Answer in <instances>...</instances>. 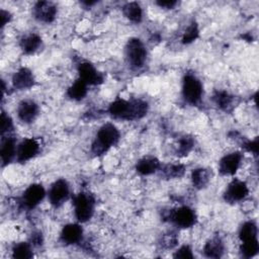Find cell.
<instances>
[{
    "label": "cell",
    "instance_id": "cell-1",
    "mask_svg": "<svg viewBox=\"0 0 259 259\" xmlns=\"http://www.w3.org/2000/svg\"><path fill=\"white\" fill-rule=\"evenodd\" d=\"M149 104L143 99H122L116 98L108 106L109 114L116 119L137 120L141 119L148 113Z\"/></svg>",
    "mask_w": 259,
    "mask_h": 259
},
{
    "label": "cell",
    "instance_id": "cell-2",
    "mask_svg": "<svg viewBox=\"0 0 259 259\" xmlns=\"http://www.w3.org/2000/svg\"><path fill=\"white\" fill-rule=\"evenodd\" d=\"M120 139L118 128L111 122L102 124L95 135V139L91 145V152L95 156L105 154L111 147L115 146Z\"/></svg>",
    "mask_w": 259,
    "mask_h": 259
},
{
    "label": "cell",
    "instance_id": "cell-3",
    "mask_svg": "<svg viewBox=\"0 0 259 259\" xmlns=\"http://www.w3.org/2000/svg\"><path fill=\"white\" fill-rule=\"evenodd\" d=\"M95 197L93 194L81 191L73 197L74 215L78 223H86L90 221L95 211Z\"/></svg>",
    "mask_w": 259,
    "mask_h": 259
},
{
    "label": "cell",
    "instance_id": "cell-4",
    "mask_svg": "<svg viewBox=\"0 0 259 259\" xmlns=\"http://www.w3.org/2000/svg\"><path fill=\"white\" fill-rule=\"evenodd\" d=\"M124 56L126 63L132 69L138 70L144 67L148 52L143 40L138 37L130 38L124 47Z\"/></svg>",
    "mask_w": 259,
    "mask_h": 259
},
{
    "label": "cell",
    "instance_id": "cell-5",
    "mask_svg": "<svg viewBox=\"0 0 259 259\" xmlns=\"http://www.w3.org/2000/svg\"><path fill=\"white\" fill-rule=\"evenodd\" d=\"M182 97L185 102L196 105L200 102L203 95L201 81L192 73H186L182 79Z\"/></svg>",
    "mask_w": 259,
    "mask_h": 259
},
{
    "label": "cell",
    "instance_id": "cell-6",
    "mask_svg": "<svg viewBox=\"0 0 259 259\" xmlns=\"http://www.w3.org/2000/svg\"><path fill=\"white\" fill-rule=\"evenodd\" d=\"M166 219L179 229H189L196 224L197 215L194 209L190 206L181 205L171 209L167 213Z\"/></svg>",
    "mask_w": 259,
    "mask_h": 259
},
{
    "label": "cell",
    "instance_id": "cell-7",
    "mask_svg": "<svg viewBox=\"0 0 259 259\" xmlns=\"http://www.w3.org/2000/svg\"><path fill=\"white\" fill-rule=\"evenodd\" d=\"M48 199L54 207L62 206L70 196V185L64 178H59L54 181L48 192Z\"/></svg>",
    "mask_w": 259,
    "mask_h": 259
},
{
    "label": "cell",
    "instance_id": "cell-8",
    "mask_svg": "<svg viewBox=\"0 0 259 259\" xmlns=\"http://www.w3.org/2000/svg\"><path fill=\"white\" fill-rule=\"evenodd\" d=\"M249 194V188L246 182L240 179H233L224 191V200L228 203L234 204L244 200Z\"/></svg>",
    "mask_w": 259,
    "mask_h": 259
},
{
    "label": "cell",
    "instance_id": "cell-9",
    "mask_svg": "<svg viewBox=\"0 0 259 259\" xmlns=\"http://www.w3.org/2000/svg\"><path fill=\"white\" fill-rule=\"evenodd\" d=\"M47 191L39 183L28 185L21 195V203L27 209L35 208L46 197Z\"/></svg>",
    "mask_w": 259,
    "mask_h": 259
},
{
    "label": "cell",
    "instance_id": "cell-10",
    "mask_svg": "<svg viewBox=\"0 0 259 259\" xmlns=\"http://www.w3.org/2000/svg\"><path fill=\"white\" fill-rule=\"evenodd\" d=\"M40 150V145L36 139L25 138L17 144L16 158L18 163H25L34 158Z\"/></svg>",
    "mask_w": 259,
    "mask_h": 259
},
{
    "label": "cell",
    "instance_id": "cell-11",
    "mask_svg": "<svg viewBox=\"0 0 259 259\" xmlns=\"http://www.w3.org/2000/svg\"><path fill=\"white\" fill-rule=\"evenodd\" d=\"M58 8L54 2L37 1L32 8L33 17L42 23H51L56 19Z\"/></svg>",
    "mask_w": 259,
    "mask_h": 259
},
{
    "label": "cell",
    "instance_id": "cell-12",
    "mask_svg": "<svg viewBox=\"0 0 259 259\" xmlns=\"http://www.w3.org/2000/svg\"><path fill=\"white\" fill-rule=\"evenodd\" d=\"M77 70H78V78L83 80L88 86L100 85L104 81L103 75L90 62H87V61L81 62L78 65Z\"/></svg>",
    "mask_w": 259,
    "mask_h": 259
},
{
    "label": "cell",
    "instance_id": "cell-13",
    "mask_svg": "<svg viewBox=\"0 0 259 259\" xmlns=\"http://www.w3.org/2000/svg\"><path fill=\"white\" fill-rule=\"evenodd\" d=\"M243 160L241 152H232L225 155L219 162V172L224 176L235 175L240 168Z\"/></svg>",
    "mask_w": 259,
    "mask_h": 259
},
{
    "label": "cell",
    "instance_id": "cell-14",
    "mask_svg": "<svg viewBox=\"0 0 259 259\" xmlns=\"http://www.w3.org/2000/svg\"><path fill=\"white\" fill-rule=\"evenodd\" d=\"M18 119L23 123H31L35 120L39 113L37 103L31 99H24L18 103L16 109Z\"/></svg>",
    "mask_w": 259,
    "mask_h": 259
},
{
    "label": "cell",
    "instance_id": "cell-15",
    "mask_svg": "<svg viewBox=\"0 0 259 259\" xmlns=\"http://www.w3.org/2000/svg\"><path fill=\"white\" fill-rule=\"evenodd\" d=\"M84 231L80 223H70L62 228L60 240L65 245H76L83 240Z\"/></svg>",
    "mask_w": 259,
    "mask_h": 259
},
{
    "label": "cell",
    "instance_id": "cell-16",
    "mask_svg": "<svg viewBox=\"0 0 259 259\" xmlns=\"http://www.w3.org/2000/svg\"><path fill=\"white\" fill-rule=\"evenodd\" d=\"M17 144L18 143L16 142V139L11 135H6L2 137L0 146V157L3 167L9 165L16 158Z\"/></svg>",
    "mask_w": 259,
    "mask_h": 259
},
{
    "label": "cell",
    "instance_id": "cell-17",
    "mask_svg": "<svg viewBox=\"0 0 259 259\" xmlns=\"http://www.w3.org/2000/svg\"><path fill=\"white\" fill-rule=\"evenodd\" d=\"M34 76L30 69L26 67L18 68L12 75V86L17 90H26L34 85Z\"/></svg>",
    "mask_w": 259,
    "mask_h": 259
},
{
    "label": "cell",
    "instance_id": "cell-18",
    "mask_svg": "<svg viewBox=\"0 0 259 259\" xmlns=\"http://www.w3.org/2000/svg\"><path fill=\"white\" fill-rule=\"evenodd\" d=\"M161 168V163L155 156H145L136 164V170L143 176L152 175L158 172Z\"/></svg>",
    "mask_w": 259,
    "mask_h": 259
},
{
    "label": "cell",
    "instance_id": "cell-19",
    "mask_svg": "<svg viewBox=\"0 0 259 259\" xmlns=\"http://www.w3.org/2000/svg\"><path fill=\"white\" fill-rule=\"evenodd\" d=\"M41 37L34 32L23 35L19 40V47L25 55H32L37 52L41 47Z\"/></svg>",
    "mask_w": 259,
    "mask_h": 259
},
{
    "label": "cell",
    "instance_id": "cell-20",
    "mask_svg": "<svg viewBox=\"0 0 259 259\" xmlns=\"http://www.w3.org/2000/svg\"><path fill=\"white\" fill-rule=\"evenodd\" d=\"M202 251L207 258H221L225 253V244L220 237H213L206 241Z\"/></svg>",
    "mask_w": 259,
    "mask_h": 259
},
{
    "label": "cell",
    "instance_id": "cell-21",
    "mask_svg": "<svg viewBox=\"0 0 259 259\" xmlns=\"http://www.w3.org/2000/svg\"><path fill=\"white\" fill-rule=\"evenodd\" d=\"M122 13L131 22L140 23L143 20V8L138 2H127L122 6Z\"/></svg>",
    "mask_w": 259,
    "mask_h": 259
},
{
    "label": "cell",
    "instance_id": "cell-22",
    "mask_svg": "<svg viewBox=\"0 0 259 259\" xmlns=\"http://www.w3.org/2000/svg\"><path fill=\"white\" fill-rule=\"evenodd\" d=\"M88 92V85L81 80L80 78H77L71 86L67 90V96L75 101H80L85 98Z\"/></svg>",
    "mask_w": 259,
    "mask_h": 259
},
{
    "label": "cell",
    "instance_id": "cell-23",
    "mask_svg": "<svg viewBox=\"0 0 259 259\" xmlns=\"http://www.w3.org/2000/svg\"><path fill=\"white\" fill-rule=\"evenodd\" d=\"M210 181V174L209 171L205 168L199 167L193 169L191 172V182L192 185L196 189H203L205 188Z\"/></svg>",
    "mask_w": 259,
    "mask_h": 259
},
{
    "label": "cell",
    "instance_id": "cell-24",
    "mask_svg": "<svg viewBox=\"0 0 259 259\" xmlns=\"http://www.w3.org/2000/svg\"><path fill=\"white\" fill-rule=\"evenodd\" d=\"M258 228L254 221H247L242 224L239 230V239L241 242L258 239Z\"/></svg>",
    "mask_w": 259,
    "mask_h": 259
},
{
    "label": "cell",
    "instance_id": "cell-25",
    "mask_svg": "<svg viewBox=\"0 0 259 259\" xmlns=\"http://www.w3.org/2000/svg\"><path fill=\"white\" fill-rule=\"evenodd\" d=\"M12 257L15 259H29L33 257L32 245L27 242L16 243L11 250Z\"/></svg>",
    "mask_w": 259,
    "mask_h": 259
},
{
    "label": "cell",
    "instance_id": "cell-26",
    "mask_svg": "<svg viewBox=\"0 0 259 259\" xmlns=\"http://www.w3.org/2000/svg\"><path fill=\"white\" fill-rule=\"evenodd\" d=\"M159 171H161L167 178H179L183 176L185 167L182 164H167L165 166H161Z\"/></svg>",
    "mask_w": 259,
    "mask_h": 259
},
{
    "label": "cell",
    "instance_id": "cell-27",
    "mask_svg": "<svg viewBox=\"0 0 259 259\" xmlns=\"http://www.w3.org/2000/svg\"><path fill=\"white\" fill-rule=\"evenodd\" d=\"M259 251V243L258 239L241 242L240 253L245 258H252L258 254Z\"/></svg>",
    "mask_w": 259,
    "mask_h": 259
},
{
    "label": "cell",
    "instance_id": "cell-28",
    "mask_svg": "<svg viewBox=\"0 0 259 259\" xmlns=\"http://www.w3.org/2000/svg\"><path fill=\"white\" fill-rule=\"evenodd\" d=\"M214 103L223 110H229L234 102V97L226 91H218L213 95Z\"/></svg>",
    "mask_w": 259,
    "mask_h": 259
},
{
    "label": "cell",
    "instance_id": "cell-29",
    "mask_svg": "<svg viewBox=\"0 0 259 259\" xmlns=\"http://www.w3.org/2000/svg\"><path fill=\"white\" fill-rule=\"evenodd\" d=\"M199 36V29L196 23L192 22L190 25L187 26V28L185 29V31L183 32L182 35V44L184 45H189L191 42H193L195 39H197V37Z\"/></svg>",
    "mask_w": 259,
    "mask_h": 259
},
{
    "label": "cell",
    "instance_id": "cell-30",
    "mask_svg": "<svg viewBox=\"0 0 259 259\" xmlns=\"http://www.w3.org/2000/svg\"><path fill=\"white\" fill-rule=\"evenodd\" d=\"M194 146V141L191 137L189 136H184L179 140L178 148H177V153L180 156H186L188 153L192 150Z\"/></svg>",
    "mask_w": 259,
    "mask_h": 259
},
{
    "label": "cell",
    "instance_id": "cell-31",
    "mask_svg": "<svg viewBox=\"0 0 259 259\" xmlns=\"http://www.w3.org/2000/svg\"><path fill=\"white\" fill-rule=\"evenodd\" d=\"M13 130H14V123H13L11 116L7 112L2 110V113H1V137L10 135L13 132Z\"/></svg>",
    "mask_w": 259,
    "mask_h": 259
},
{
    "label": "cell",
    "instance_id": "cell-32",
    "mask_svg": "<svg viewBox=\"0 0 259 259\" xmlns=\"http://www.w3.org/2000/svg\"><path fill=\"white\" fill-rule=\"evenodd\" d=\"M173 257H175V258H183V259H192L194 257V255L192 253V249L190 248V246L183 245V246L179 247L175 251Z\"/></svg>",
    "mask_w": 259,
    "mask_h": 259
},
{
    "label": "cell",
    "instance_id": "cell-33",
    "mask_svg": "<svg viewBox=\"0 0 259 259\" xmlns=\"http://www.w3.org/2000/svg\"><path fill=\"white\" fill-rule=\"evenodd\" d=\"M244 147L248 152L256 156L258 153V138H255L253 141H248Z\"/></svg>",
    "mask_w": 259,
    "mask_h": 259
},
{
    "label": "cell",
    "instance_id": "cell-34",
    "mask_svg": "<svg viewBox=\"0 0 259 259\" xmlns=\"http://www.w3.org/2000/svg\"><path fill=\"white\" fill-rule=\"evenodd\" d=\"M156 4L163 9H173L178 5V2L175 0H159L156 2Z\"/></svg>",
    "mask_w": 259,
    "mask_h": 259
},
{
    "label": "cell",
    "instance_id": "cell-35",
    "mask_svg": "<svg viewBox=\"0 0 259 259\" xmlns=\"http://www.w3.org/2000/svg\"><path fill=\"white\" fill-rule=\"evenodd\" d=\"M0 17H1V28H3L11 19V14L9 11H6L4 9H1L0 11Z\"/></svg>",
    "mask_w": 259,
    "mask_h": 259
},
{
    "label": "cell",
    "instance_id": "cell-36",
    "mask_svg": "<svg viewBox=\"0 0 259 259\" xmlns=\"http://www.w3.org/2000/svg\"><path fill=\"white\" fill-rule=\"evenodd\" d=\"M42 243V236L40 233H35L31 237V245L33 246H39Z\"/></svg>",
    "mask_w": 259,
    "mask_h": 259
},
{
    "label": "cell",
    "instance_id": "cell-37",
    "mask_svg": "<svg viewBox=\"0 0 259 259\" xmlns=\"http://www.w3.org/2000/svg\"><path fill=\"white\" fill-rule=\"evenodd\" d=\"M97 2L96 1H84V2H82V4H84V5H86V6H92V5H94V4H96Z\"/></svg>",
    "mask_w": 259,
    "mask_h": 259
}]
</instances>
